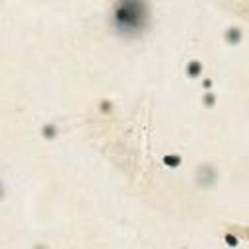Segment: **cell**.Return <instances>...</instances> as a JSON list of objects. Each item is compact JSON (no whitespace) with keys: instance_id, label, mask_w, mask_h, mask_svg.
I'll use <instances>...</instances> for the list:
<instances>
[{"instance_id":"1","label":"cell","mask_w":249,"mask_h":249,"mask_svg":"<svg viewBox=\"0 0 249 249\" xmlns=\"http://www.w3.org/2000/svg\"><path fill=\"white\" fill-rule=\"evenodd\" d=\"M150 19L148 0H117L111 12L113 27L119 35L136 37L140 35Z\"/></svg>"},{"instance_id":"2","label":"cell","mask_w":249,"mask_h":249,"mask_svg":"<svg viewBox=\"0 0 249 249\" xmlns=\"http://www.w3.org/2000/svg\"><path fill=\"white\" fill-rule=\"evenodd\" d=\"M0 196H2V185H0Z\"/></svg>"}]
</instances>
